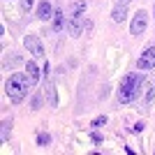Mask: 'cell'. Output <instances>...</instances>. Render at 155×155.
I'll use <instances>...</instances> for the list:
<instances>
[{"mask_svg": "<svg viewBox=\"0 0 155 155\" xmlns=\"http://www.w3.org/2000/svg\"><path fill=\"white\" fill-rule=\"evenodd\" d=\"M130 2H132V0H116V5H118V7H127Z\"/></svg>", "mask_w": 155, "mask_h": 155, "instance_id": "cell-19", "label": "cell"}, {"mask_svg": "<svg viewBox=\"0 0 155 155\" xmlns=\"http://www.w3.org/2000/svg\"><path fill=\"white\" fill-rule=\"evenodd\" d=\"M141 86H143V74H141V72H132V74H127V77L120 81V91H118V102H120V104L132 102V100L139 95Z\"/></svg>", "mask_w": 155, "mask_h": 155, "instance_id": "cell-2", "label": "cell"}, {"mask_svg": "<svg viewBox=\"0 0 155 155\" xmlns=\"http://www.w3.org/2000/svg\"><path fill=\"white\" fill-rule=\"evenodd\" d=\"M23 44H26L28 53H32L35 58H39V56H44V44H42V39H39L37 35H26V39H23Z\"/></svg>", "mask_w": 155, "mask_h": 155, "instance_id": "cell-4", "label": "cell"}, {"mask_svg": "<svg viewBox=\"0 0 155 155\" xmlns=\"http://www.w3.org/2000/svg\"><path fill=\"white\" fill-rule=\"evenodd\" d=\"M146 28H148V14H146V9H139V12L134 14V19H132L130 32H132V35H143Z\"/></svg>", "mask_w": 155, "mask_h": 155, "instance_id": "cell-3", "label": "cell"}, {"mask_svg": "<svg viewBox=\"0 0 155 155\" xmlns=\"http://www.w3.org/2000/svg\"><path fill=\"white\" fill-rule=\"evenodd\" d=\"M153 100H155V79L150 81V86H148V93H146V102L150 104Z\"/></svg>", "mask_w": 155, "mask_h": 155, "instance_id": "cell-13", "label": "cell"}, {"mask_svg": "<svg viewBox=\"0 0 155 155\" xmlns=\"http://www.w3.org/2000/svg\"><path fill=\"white\" fill-rule=\"evenodd\" d=\"M86 0H77V2H74V5H72V14L70 16H81V14L86 12Z\"/></svg>", "mask_w": 155, "mask_h": 155, "instance_id": "cell-12", "label": "cell"}, {"mask_svg": "<svg viewBox=\"0 0 155 155\" xmlns=\"http://www.w3.org/2000/svg\"><path fill=\"white\" fill-rule=\"evenodd\" d=\"M125 9L127 7H114V12H111V19H114V23H123L125 21Z\"/></svg>", "mask_w": 155, "mask_h": 155, "instance_id": "cell-11", "label": "cell"}, {"mask_svg": "<svg viewBox=\"0 0 155 155\" xmlns=\"http://www.w3.org/2000/svg\"><path fill=\"white\" fill-rule=\"evenodd\" d=\"M137 65H139V70H141V72L153 70V67H155V46H148V49L139 56V63H137Z\"/></svg>", "mask_w": 155, "mask_h": 155, "instance_id": "cell-5", "label": "cell"}, {"mask_svg": "<svg viewBox=\"0 0 155 155\" xmlns=\"http://www.w3.org/2000/svg\"><path fill=\"white\" fill-rule=\"evenodd\" d=\"M143 130V123H137V125H132V132H141Z\"/></svg>", "mask_w": 155, "mask_h": 155, "instance_id": "cell-20", "label": "cell"}, {"mask_svg": "<svg viewBox=\"0 0 155 155\" xmlns=\"http://www.w3.org/2000/svg\"><path fill=\"white\" fill-rule=\"evenodd\" d=\"M21 5H23V9H30V7H32V0H21Z\"/></svg>", "mask_w": 155, "mask_h": 155, "instance_id": "cell-18", "label": "cell"}, {"mask_svg": "<svg viewBox=\"0 0 155 155\" xmlns=\"http://www.w3.org/2000/svg\"><path fill=\"white\" fill-rule=\"evenodd\" d=\"M30 88H32V84H30V79L26 77V72H14L12 77L5 81V93L14 104L23 102V97L28 95Z\"/></svg>", "mask_w": 155, "mask_h": 155, "instance_id": "cell-1", "label": "cell"}, {"mask_svg": "<svg viewBox=\"0 0 155 155\" xmlns=\"http://www.w3.org/2000/svg\"><path fill=\"white\" fill-rule=\"evenodd\" d=\"M37 143H39V146H49V143H51V137L42 132V134H37Z\"/></svg>", "mask_w": 155, "mask_h": 155, "instance_id": "cell-15", "label": "cell"}, {"mask_svg": "<svg viewBox=\"0 0 155 155\" xmlns=\"http://www.w3.org/2000/svg\"><path fill=\"white\" fill-rule=\"evenodd\" d=\"M67 30H70L72 37H79L84 32V16H70L67 21Z\"/></svg>", "mask_w": 155, "mask_h": 155, "instance_id": "cell-6", "label": "cell"}, {"mask_svg": "<svg viewBox=\"0 0 155 155\" xmlns=\"http://www.w3.org/2000/svg\"><path fill=\"white\" fill-rule=\"evenodd\" d=\"M26 77L30 79V84H32V86L39 81V67L32 63V60H28V63H26Z\"/></svg>", "mask_w": 155, "mask_h": 155, "instance_id": "cell-9", "label": "cell"}, {"mask_svg": "<svg viewBox=\"0 0 155 155\" xmlns=\"http://www.w3.org/2000/svg\"><path fill=\"white\" fill-rule=\"evenodd\" d=\"M9 127H12V120H2V141L9 139Z\"/></svg>", "mask_w": 155, "mask_h": 155, "instance_id": "cell-14", "label": "cell"}, {"mask_svg": "<svg viewBox=\"0 0 155 155\" xmlns=\"http://www.w3.org/2000/svg\"><path fill=\"white\" fill-rule=\"evenodd\" d=\"M104 123H107V116H100V118H95V120H93V127H100V125H104Z\"/></svg>", "mask_w": 155, "mask_h": 155, "instance_id": "cell-16", "label": "cell"}, {"mask_svg": "<svg viewBox=\"0 0 155 155\" xmlns=\"http://www.w3.org/2000/svg\"><path fill=\"white\" fill-rule=\"evenodd\" d=\"M39 104H42V97L35 95V97H32V109H39Z\"/></svg>", "mask_w": 155, "mask_h": 155, "instance_id": "cell-17", "label": "cell"}, {"mask_svg": "<svg viewBox=\"0 0 155 155\" xmlns=\"http://www.w3.org/2000/svg\"><path fill=\"white\" fill-rule=\"evenodd\" d=\"M51 16H53L51 2H49V0H42V2H39V7H37V19H39V21H46V19H51Z\"/></svg>", "mask_w": 155, "mask_h": 155, "instance_id": "cell-7", "label": "cell"}, {"mask_svg": "<svg viewBox=\"0 0 155 155\" xmlns=\"http://www.w3.org/2000/svg\"><path fill=\"white\" fill-rule=\"evenodd\" d=\"M44 95H46V100H49V107H58V95H56V86H53V81H46Z\"/></svg>", "mask_w": 155, "mask_h": 155, "instance_id": "cell-8", "label": "cell"}, {"mask_svg": "<svg viewBox=\"0 0 155 155\" xmlns=\"http://www.w3.org/2000/svg\"><path fill=\"white\" fill-rule=\"evenodd\" d=\"M65 26H67V23H65V14H63V9H56V12H53V30L60 32Z\"/></svg>", "mask_w": 155, "mask_h": 155, "instance_id": "cell-10", "label": "cell"}]
</instances>
